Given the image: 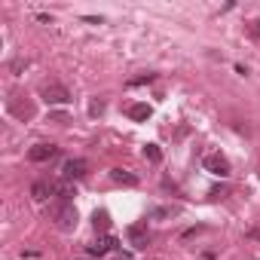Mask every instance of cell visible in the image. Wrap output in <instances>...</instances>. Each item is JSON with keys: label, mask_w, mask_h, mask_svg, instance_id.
<instances>
[{"label": "cell", "mask_w": 260, "mask_h": 260, "mask_svg": "<svg viewBox=\"0 0 260 260\" xmlns=\"http://www.w3.org/2000/svg\"><path fill=\"white\" fill-rule=\"evenodd\" d=\"M49 214H52V220H55V226L61 233H74L77 230V208H74V202H55Z\"/></svg>", "instance_id": "cell-1"}, {"label": "cell", "mask_w": 260, "mask_h": 260, "mask_svg": "<svg viewBox=\"0 0 260 260\" xmlns=\"http://www.w3.org/2000/svg\"><path fill=\"white\" fill-rule=\"evenodd\" d=\"M202 166H205V172H208V175H214V178H230V159H226L220 150L205 153Z\"/></svg>", "instance_id": "cell-2"}, {"label": "cell", "mask_w": 260, "mask_h": 260, "mask_svg": "<svg viewBox=\"0 0 260 260\" xmlns=\"http://www.w3.org/2000/svg\"><path fill=\"white\" fill-rule=\"evenodd\" d=\"M40 95H43L46 104H71V101H74L71 92H68V86H61V83H46V86L40 89Z\"/></svg>", "instance_id": "cell-3"}, {"label": "cell", "mask_w": 260, "mask_h": 260, "mask_svg": "<svg viewBox=\"0 0 260 260\" xmlns=\"http://www.w3.org/2000/svg\"><path fill=\"white\" fill-rule=\"evenodd\" d=\"M125 236H128V245H132V248H147V245H150L147 223H132V226L125 230Z\"/></svg>", "instance_id": "cell-4"}, {"label": "cell", "mask_w": 260, "mask_h": 260, "mask_svg": "<svg viewBox=\"0 0 260 260\" xmlns=\"http://www.w3.org/2000/svg\"><path fill=\"white\" fill-rule=\"evenodd\" d=\"M61 175H64V181H80L89 175V162L86 159H68L61 166Z\"/></svg>", "instance_id": "cell-5"}, {"label": "cell", "mask_w": 260, "mask_h": 260, "mask_svg": "<svg viewBox=\"0 0 260 260\" xmlns=\"http://www.w3.org/2000/svg\"><path fill=\"white\" fill-rule=\"evenodd\" d=\"M58 156V147L55 144H34L28 150V159L31 162H46V159H55Z\"/></svg>", "instance_id": "cell-6"}, {"label": "cell", "mask_w": 260, "mask_h": 260, "mask_svg": "<svg viewBox=\"0 0 260 260\" xmlns=\"http://www.w3.org/2000/svg\"><path fill=\"white\" fill-rule=\"evenodd\" d=\"M10 113H13L16 119H31V116H34V107H31L28 101H19V95H13V98H10Z\"/></svg>", "instance_id": "cell-7"}, {"label": "cell", "mask_w": 260, "mask_h": 260, "mask_svg": "<svg viewBox=\"0 0 260 260\" xmlns=\"http://www.w3.org/2000/svg\"><path fill=\"white\" fill-rule=\"evenodd\" d=\"M52 196H58V202H71L77 196V190L71 181H52Z\"/></svg>", "instance_id": "cell-8"}, {"label": "cell", "mask_w": 260, "mask_h": 260, "mask_svg": "<svg viewBox=\"0 0 260 260\" xmlns=\"http://www.w3.org/2000/svg\"><path fill=\"white\" fill-rule=\"evenodd\" d=\"M110 248H116V239H113V236H101V239H98V242H92L86 251H89L92 257H104Z\"/></svg>", "instance_id": "cell-9"}, {"label": "cell", "mask_w": 260, "mask_h": 260, "mask_svg": "<svg viewBox=\"0 0 260 260\" xmlns=\"http://www.w3.org/2000/svg\"><path fill=\"white\" fill-rule=\"evenodd\" d=\"M125 113H128V119H135V122H147V119L153 116V107L138 101V104H128V110H125Z\"/></svg>", "instance_id": "cell-10"}, {"label": "cell", "mask_w": 260, "mask_h": 260, "mask_svg": "<svg viewBox=\"0 0 260 260\" xmlns=\"http://www.w3.org/2000/svg\"><path fill=\"white\" fill-rule=\"evenodd\" d=\"M110 178H113L116 184H125V187H135V184H138V175L125 172V169H110Z\"/></svg>", "instance_id": "cell-11"}, {"label": "cell", "mask_w": 260, "mask_h": 260, "mask_svg": "<svg viewBox=\"0 0 260 260\" xmlns=\"http://www.w3.org/2000/svg\"><path fill=\"white\" fill-rule=\"evenodd\" d=\"M31 196H34L37 202H43L46 196H52V181H37V184L31 187Z\"/></svg>", "instance_id": "cell-12"}, {"label": "cell", "mask_w": 260, "mask_h": 260, "mask_svg": "<svg viewBox=\"0 0 260 260\" xmlns=\"http://www.w3.org/2000/svg\"><path fill=\"white\" fill-rule=\"evenodd\" d=\"M92 223H95V230L104 233V230L110 226V214H107V211H95V214H92Z\"/></svg>", "instance_id": "cell-13"}, {"label": "cell", "mask_w": 260, "mask_h": 260, "mask_svg": "<svg viewBox=\"0 0 260 260\" xmlns=\"http://www.w3.org/2000/svg\"><path fill=\"white\" fill-rule=\"evenodd\" d=\"M144 156H147V162H153V166L162 162V150H159L156 144H147V147H144Z\"/></svg>", "instance_id": "cell-14"}, {"label": "cell", "mask_w": 260, "mask_h": 260, "mask_svg": "<svg viewBox=\"0 0 260 260\" xmlns=\"http://www.w3.org/2000/svg\"><path fill=\"white\" fill-rule=\"evenodd\" d=\"M89 113H92V116H101V113H104V101H92V104H89Z\"/></svg>", "instance_id": "cell-15"}, {"label": "cell", "mask_w": 260, "mask_h": 260, "mask_svg": "<svg viewBox=\"0 0 260 260\" xmlns=\"http://www.w3.org/2000/svg\"><path fill=\"white\" fill-rule=\"evenodd\" d=\"M172 214V208H153L150 211V217H169Z\"/></svg>", "instance_id": "cell-16"}, {"label": "cell", "mask_w": 260, "mask_h": 260, "mask_svg": "<svg viewBox=\"0 0 260 260\" xmlns=\"http://www.w3.org/2000/svg\"><path fill=\"white\" fill-rule=\"evenodd\" d=\"M248 31H251V37H260V22H251Z\"/></svg>", "instance_id": "cell-17"}, {"label": "cell", "mask_w": 260, "mask_h": 260, "mask_svg": "<svg viewBox=\"0 0 260 260\" xmlns=\"http://www.w3.org/2000/svg\"><path fill=\"white\" fill-rule=\"evenodd\" d=\"M119 260H132V257H128V254H119Z\"/></svg>", "instance_id": "cell-18"}]
</instances>
